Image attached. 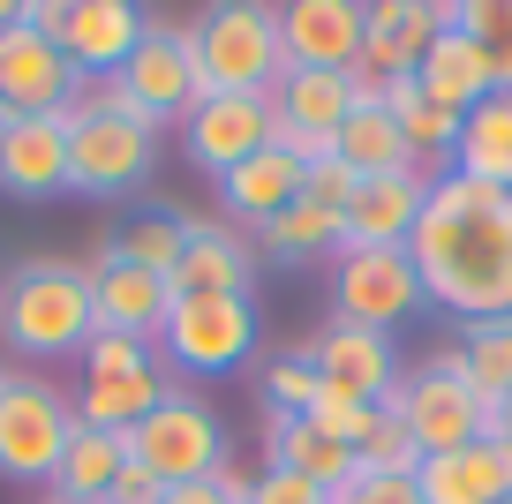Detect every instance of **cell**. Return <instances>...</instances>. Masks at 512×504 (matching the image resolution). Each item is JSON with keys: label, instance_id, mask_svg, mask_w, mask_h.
Masks as SVG:
<instances>
[{"label": "cell", "instance_id": "cell-12", "mask_svg": "<svg viewBox=\"0 0 512 504\" xmlns=\"http://www.w3.org/2000/svg\"><path fill=\"white\" fill-rule=\"evenodd\" d=\"M294 354L317 369V384H332V392H347V399H369V407H384L392 384H400L392 339H384V331H362V324H339V316L324 331H309Z\"/></svg>", "mask_w": 512, "mask_h": 504}, {"label": "cell", "instance_id": "cell-3", "mask_svg": "<svg viewBox=\"0 0 512 504\" xmlns=\"http://www.w3.org/2000/svg\"><path fill=\"white\" fill-rule=\"evenodd\" d=\"M189 53L196 76H204V98H264L279 76H287V46H279V8L264 0H219L189 23Z\"/></svg>", "mask_w": 512, "mask_h": 504}, {"label": "cell", "instance_id": "cell-43", "mask_svg": "<svg viewBox=\"0 0 512 504\" xmlns=\"http://www.w3.org/2000/svg\"><path fill=\"white\" fill-rule=\"evenodd\" d=\"M159 497H166V482H159V474H144L136 459H128V467H121V482L106 489V504H159Z\"/></svg>", "mask_w": 512, "mask_h": 504}, {"label": "cell", "instance_id": "cell-32", "mask_svg": "<svg viewBox=\"0 0 512 504\" xmlns=\"http://www.w3.org/2000/svg\"><path fill=\"white\" fill-rule=\"evenodd\" d=\"M384 113L400 121V136H407V151H415V166H422V158H452V143H460V113L430 106L415 76H392V83H384Z\"/></svg>", "mask_w": 512, "mask_h": 504}, {"label": "cell", "instance_id": "cell-14", "mask_svg": "<svg viewBox=\"0 0 512 504\" xmlns=\"http://www.w3.org/2000/svg\"><path fill=\"white\" fill-rule=\"evenodd\" d=\"M452 8L460 0H369L362 8V61L354 68H369L377 83L415 76L422 53L437 46V31L452 23Z\"/></svg>", "mask_w": 512, "mask_h": 504}, {"label": "cell", "instance_id": "cell-13", "mask_svg": "<svg viewBox=\"0 0 512 504\" xmlns=\"http://www.w3.org/2000/svg\"><path fill=\"white\" fill-rule=\"evenodd\" d=\"M83 91V76L68 68V53L46 31L23 23V8L0 23V106L8 113H61Z\"/></svg>", "mask_w": 512, "mask_h": 504}, {"label": "cell", "instance_id": "cell-23", "mask_svg": "<svg viewBox=\"0 0 512 504\" xmlns=\"http://www.w3.org/2000/svg\"><path fill=\"white\" fill-rule=\"evenodd\" d=\"M272 113L294 136H332L339 143V128H347V113H354V83L332 76V68H287V76L272 83Z\"/></svg>", "mask_w": 512, "mask_h": 504}, {"label": "cell", "instance_id": "cell-1", "mask_svg": "<svg viewBox=\"0 0 512 504\" xmlns=\"http://www.w3.org/2000/svg\"><path fill=\"white\" fill-rule=\"evenodd\" d=\"M407 256L422 271V294L437 309H452L460 324L512 316V196L505 189H482L467 174H430Z\"/></svg>", "mask_w": 512, "mask_h": 504}, {"label": "cell", "instance_id": "cell-24", "mask_svg": "<svg viewBox=\"0 0 512 504\" xmlns=\"http://www.w3.org/2000/svg\"><path fill=\"white\" fill-rule=\"evenodd\" d=\"M264 467L302 474V482H317L324 497H339V489L354 482V452L347 444H324L302 414H264Z\"/></svg>", "mask_w": 512, "mask_h": 504}, {"label": "cell", "instance_id": "cell-46", "mask_svg": "<svg viewBox=\"0 0 512 504\" xmlns=\"http://www.w3.org/2000/svg\"><path fill=\"white\" fill-rule=\"evenodd\" d=\"M324 504H332V497H324Z\"/></svg>", "mask_w": 512, "mask_h": 504}, {"label": "cell", "instance_id": "cell-30", "mask_svg": "<svg viewBox=\"0 0 512 504\" xmlns=\"http://www.w3.org/2000/svg\"><path fill=\"white\" fill-rule=\"evenodd\" d=\"M339 166L362 181H384V174H430V166H415V151H407L400 121L384 106H354L347 128H339Z\"/></svg>", "mask_w": 512, "mask_h": 504}, {"label": "cell", "instance_id": "cell-29", "mask_svg": "<svg viewBox=\"0 0 512 504\" xmlns=\"http://www.w3.org/2000/svg\"><path fill=\"white\" fill-rule=\"evenodd\" d=\"M159 399H166L159 362H151V369H113V377H83L76 422H83V429H113V437H128V429L144 422Z\"/></svg>", "mask_w": 512, "mask_h": 504}, {"label": "cell", "instance_id": "cell-20", "mask_svg": "<svg viewBox=\"0 0 512 504\" xmlns=\"http://www.w3.org/2000/svg\"><path fill=\"white\" fill-rule=\"evenodd\" d=\"M422 196H430V174H384L362 181L354 204L339 211V249H407L422 219Z\"/></svg>", "mask_w": 512, "mask_h": 504}, {"label": "cell", "instance_id": "cell-15", "mask_svg": "<svg viewBox=\"0 0 512 504\" xmlns=\"http://www.w3.org/2000/svg\"><path fill=\"white\" fill-rule=\"evenodd\" d=\"M144 31H151V16L136 0H68V23L53 31V46L68 53V68L83 83H106L128 68V53L144 46Z\"/></svg>", "mask_w": 512, "mask_h": 504}, {"label": "cell", "instance_id": "cell-35", "mask_svg": "<svg viewBox=\"0 0 512 504\" xmlns=\"http://www.w3.org/2000/svg\"><path fill=\"white\" fill-rule=\"evenodd\" d=\"M415 467H422V444L407 437V422L392 407H377L369 437L354 444V474H415Z\"/></svg>", "mask_w": 512, "mask_h": 504}, {"label": "cell", "instance_id": "cell-38", "mask_svg": "<svg viewBox=\"0 0 512 504\" xmlns=\"http://www.w3.org/2000/svg\"><path fill=\"white\" fill-rule=\"evenodd\" d=\"M113 369H151V347L121 339V331H91L83 339V377H113Z\"/></svg>", "mask_w": 512, "mask_h": 504}, {"label": "cell", "instance_id": "cell-33", "mask_svg": "<svg viewBox=\"0 0 512 504\" xmlns=\"http://www.w3.org/2000/svg\"><path fill=\"white\" fill-rule=\"evenodd\" d=\"M460 369L482 399H505L512 392V316H490V324H460Z\"/></svg>", "mask_w": 512, "mask_h": 504}, {"label": "cell", "instance_id": "cell-41", "mask_svg": "<svg viewBox=\"0 0 512 504\" xmlns=\"http://www.w3.org/2000/svg\"><path fill=\"white\" fill-rule=\"evenodd\" d=\"M354 189H362V174H347V166H317V174H302V196L309 204H324V211H347L354 204Z\"/></svg>", "mask_w": 512, "mask_h": 504}, {"label": "cell", "instance_id": "cell-16", "mask_svg": "<svg viewBox=\"0 0 512 504\" xmlns=\"http://www.w3.org/2000/svg\"><path fill=\"white\" fill-rule=\"evenodd\" d=\"M0 189L16 204L68 196V121L61 113H8L0 121Z\"/></svg>", "mask_w": 512, "mask_h": 504}, {"label": "cell", "instance_id": "cell-6", "mask_svg": "<svg viewBox=\"0 0 512 504\" xmlns=\"http://www.w3.org/2000/svg\"><path fill=\"white\" fill-rule=\"evenodd\" d=\"M128 459L174 489V482H204V474H219L234 452H226V422H219V414H211L196 392H174V384H166V399L128 429Z\"/></svg>", "mask_w": 512, "mask_h": 504}, {"label": "cell", "instance_id": "cell-39", "mask_svg": "<svg viewBox=\"0 0 512 504\" xmlns=\"http://www.w3.org/2000/svg\"><path fill=\"white\" fill-rule=\"evenodd\" d=\"M249 489H256V482L234 467V459H226V467H219V474H204V482H174L159 504H249Z\"/></svg>", "mask_w": 512, "mask_h": 504}, {"label": "cell", "instance_id": "cell-28", "mask_svg": "<svg viewBox=\"0 0 512 504\" xmlns=\"http://www.w3.org/2000/svg\"><path fill=\"white\" fill-rule=\"evenodd\" d=\"M121 467H128V437L76 422V437H68V452H61V467H53L46 489H53V504H106V489L121 482Z\"/></svg>", "mask_w": 512, "mask_h": 504}, {"label": "cell", "instance_id": "cell-25", "mask_svg": "<svg viewBox=\"0 0 512 504\" xmlns=\"http://www.w3.org/2000/svg\"><path fill=\"white\" fill-rule=\"evenodd\" d=\"M452 174H467V181H482V189H505L512 196V91H490L475 113H460Z\"/></svg>", "mask_w": 512, "mask_h": 504}, {"label": "cell", "instance_id": "cell-47", "mask_svg": "<svg viewBox=\"0 0 512 504\" xmlns=\"http://www.w3.org/2000/svg\"><path fill=\"white\" fill-rule=\"evenodd\" d=\"M46 504H53V497H46Z\"/></svg>", "mask_w": 512, "mask_h": 504}, {"label": "cell", "instance_id": "cell-37", "mask_svg": "<svg viewBox=\"0 0 512 504\" xmlns=\"http://www.w3.org/2000/svg\"><path fill=\"white\" fill-rule=\"evenodd\" d=\"M264 407H272V414H309V407H317V369H309L302 354L272 362V369H264Z\"/></svg>", "mask_w": 512, "mask_h": 504}, {"label": "cell", "instance_id": "cell-26", "mask_svg": "<svg viewBox=\"0 0 512 504\" xmlns=\"http://www.w3.org/2000/svg\"><path fill=\"white\" fill-rule=\"evenodd\" d=\"M249 264H256V249L234 234V226H196V241L181 249V264H174V301L249 294Z\"/></svg>", "mask_w": 512, "mask_h": 504}, {"label": "cell", "instance_id": "cell-45", "mask_svg": "<svg viewBox=\"0 0 512 504\" xmlns=\"http://www.w3.org/2000/svg\"><path fill=\"white\" fill-rule=\"evenodd\" d=\"M0 121H8V106H0Z\"/></svg>", "mask_w": 512, "mask_h": 504}, {"label": "cell", "instance_id": "cell-2", "mask_svg": "<svg viewBox=\"0 0 512 504\" xmlns=\"http://www.w3.org/2000/svg\"><path fill=\"white\" fill-rule=\"evenodd\" d=\"M98 331L91 316V264L68 256H23L0 271V339L16 354H83V339Z\"/></svg>", "mask_w": 512, "mask_h": 504}, {"label": "cell", "instance_id": "cell-10", "mask_svg": "<svg viewBox=\"0 0 512 504\" xmlns=\"http://www.w3.org/2000/svg\"><path fill=\"white\" fill-rule=\"evenodd\" d=\"M113 83L136 98V113H144L151 128L189 121V113L204 106V76H196V53H189V23H151L144 46L128 53V68Z\"/></svg>", "mask_w": 512, "mask_h": 504}, {"label": "cell", "instance_id": "cell-11", "mask_svg": "<svg viewBox=\"0 0 512 504\" xmlns=\"http://www.w3.org/2000/svg\"><path fill=\"white\" fill-rule=\"evenodd\" d=\"M272 136H279L272 91H264V98H241V91L204 98V106L181 121V151H189V166H204L211 181L234 174V166H249L256 151H272Z\"/></svg>", "mask_w": 512, "mask_h": 504}, {"label": "cell", "instance_id": "cell-17", "mask_svg": "<svg viewBox=\"0 0 512 504\" xmlns=\"http://www.w3.org/2000/svg\"><path fill=\"white\" fill-rule=\"evenodd\" d=\"M91 316L98 331H121V339H159L166 316H174V279H159V271H136L121 264V256H98L91 264Z\"/></svg>", "mask_w": 512, "mask_h": 504}, {"label": "cell", "instance_id": "cell-40", "mask_svg": "<svg viewBox=\"0 0 512 504\" xmlns=\"http://www.w3.org/2000/svg\"><path fill=\"white\" fill-rule=\"evenodd\" d=\"M332 504H422V489H415V474H354Z\"/></svg>", "mask_w": 512, "mask_h": 504}, {"label": "cell", "instance_id": "cell-5", "mask_svg": "<svg viewBox=\"0 0 512 504\" xmlns=\"http://www.w3.org/2000/svg\"><path fill=\"white\" fill-rule=\"evenodd\" d=\"M61 121H68V196L113 204V196H128L151 166H159V136H151L144 121L98 113V106H83V98H68Z\"/></svg>", "mask_w": 512, "mask_h": 504}, {"label": "cell", "instance_id": "cell-8", "mask_svg": "<svg viewBox=\"0 0 512 504\" xmlns=\"http://www.w3.org/2000/svg\"><path fill=\"white\" fill-rule=\"evenodd\" d=\"M422 309H430V294H422V271L407 249H339V264H332V316L339 324H362V331L392 339Z\"/></svg>", "mask_w": 512, "mask_h": 504}, {"label": "cell", "instance_id": "cell-21", "mask_svg": "<svg viewBox=\"0 0 512 504\" xmlns=\"http://www.w3.org/2000/svg\"><path fill=\"white\" fill-rule=\"evenodd\" d=\"M452 16H460V8H452ZM415 83H422V98H430V106H445V113H475L482 98L497 91V83H490V61H482V46L460 31V23H445V31H437V46L422 53Z\"/></svg>", "mask_w": 512, "mask_h": 504}, {"label": "cell", "instance_id": "cell-31", "mask_svg": "<svg viewBox=\"0 0 512 504\" xmlns=\"http://www.w3.org/2000/svg\"><path fill=\"white\" fill-rule=\"evenodd\" d=\"M256 249L272 256V264H317V256H339V211L294 196V204L256 234Z\"/></svg>", "mask_w": 512, "mask_h": 504}, {"label": "cell", "instance_id": "cell-22", "mask_svg": "<svg viewBox=\"0 0 512 504\" xmlns=\"http://www.w3.org/2000/svg\"><path fill=\"white\" fill-rule=\"evenodd\" d=\"M294 196H302V166H294L287 151H256L249 166H234V174H219V204H226V219H241V226H256V234H264V226L279 219V211L294 204Z\"/></svg>", "mask_w": 512, "mask_h": 504}, {"label": "cell", "instance_id": "cell-34", "mask_svg": "<svg viewBox=\"0 0 512 504\" xmlns=\"http://www.w3.org/2000/svg\"><path fill=\"white\" fill-rule=\"evenodd\" d=\"M452 23L482 46L497 91H512V0H460V16H452Z\"/></svg>", "mask_w": 512, "mask_h": 504}, {"label": "cell", "instance_id": "cell-44", "mask_svg": "<svg viewBox=\"0 0 512 504\" xmlns=\"http://www.w3.org/2000/svg\"><path fill=\"white\" fill-rule=\"evenodd\" d=\"M497 437H505V444H512V392H505V399H497Z\"/></svg>", "mask_w": 512, "mask_h": 504}, {"label": "cell", "instance_id": "cell-18", "mask_svg": "<svg viewBox=\"0 0 512 504\" xmlns=\"http://www.w3.org/2000/svg\"><path fill=\"white\" fill-rule=\"evenodd\" d=\"M279 46H287V68L347 76L362 61V0H287L279 8Z\"/></svg>", "mask_w": 512, "mask_h": 504}, {"label": "cell", "instance_id": "cell-27", "mask_svg": "<svg viewBox=\"0 0 512 504\" xmlns=\"http://www.w3.org/2000/svg\"><path fill=\"white\" fill-rule=\"evenodd\" d=\"M189 241H196V219H189V211H174V204H136L121 226H113L106 256H121V264H136V271L174 279V264H181V249H189Z\"/></svg>", "mask_w": 512, "mask_h": 504}, {"label": "cell", "instance_id": "cell-42", "mask_svg": "<svg viewBox=\"0 0 512 504\" xmlns=\"http://www.w3.org/2000/svg\"><path fill=\"white\" fill-rule=\"evenodd\" d=\"M249 504H324V489L302 482V474H287V467H264L256 489H249Z\"/></svg>", "mask_w": 512, "mask_h": 504}, {"label": "cell", "instance_id": "cell-9", "mask_svg": "<svg viewBox=\"0 0 512 504\" xmlns=\"http://www.w3.org/2000/svg\"><path fill=\"white\" fill-rule=\"evenodd\" d=\"M159 347H166V362H174L181 377H226V369H241V362H249V347H256V301L249 294L174 301Z\"/></svg>", "mask_w": 512, "mask_h": 504}, {"label": "cell", "instance_id": "cell-19", "mask_svg": "<svg viewBox=\"0 0 512 504\" xmlns=\"http://www.w3.org/2000/svg\"><path fill=\"white\" fill-rule=\"evenodd\" d=\"M422 504H512V444L475 437L460 452H437L415 467Z\"/></svg>", "mask_w": 512, "mask_h": 504}, {"label": "cell", "instance_id": "cell-4", "mask_svg": "<svg viewBox=\"0 0 512 504\" xmlns=\"http://www.w3.org/2000/svg\"><path fill=\"white\" fill-rule=\"evenodd\" d=\"M384 407L407 422V437L422 444V459H437V452H460V444H475V437H497V407L467 384V369H460V347L452 354H430V362H415L400 384H392V399Z\"/></svg>", "mask_w": 512, "mask_h": 504}, {"label": "cell", "instance_id": "cell-7", "mask_svg": "<svg viewBox=\"0 0 512 504\" xmlns=\"http://www.w3.org/2000/svg\"><path fill=\"white\" fill-rule=\"evenodd\" d=\"M68 437H76V399H61L46 377H0V474L8 482H53Z\"/></svg>", "mask_w": 512, "mask_h": 504}, {"label": "cell", "instance_id": "cell-36", "mask_svg": "<svg viewBox=\"0 0 512 504\" xmlns=\"http://www.w3.org/2000/svg\"><path fill=\"white\" fill-rule=\"evenodd\" d=\"M302 422L317 429L324 444H347V452H354V444L369 437V422H377V407H369V399H347V392H332V384H317V407H309Z\"/></svg>", "mask_w": 512, "mask_h": 504}]
</instances>
